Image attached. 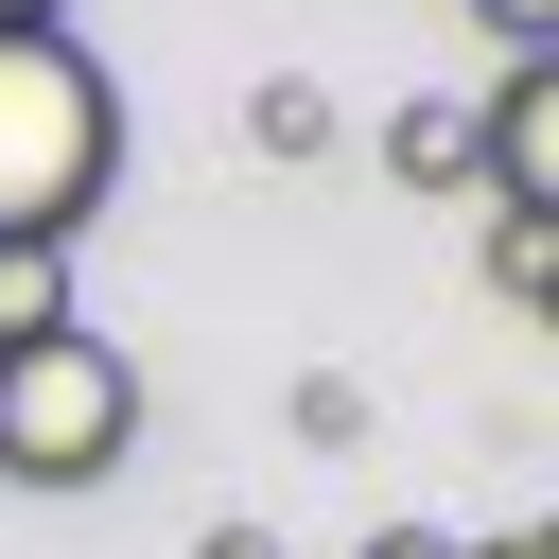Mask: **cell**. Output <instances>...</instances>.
<instances>
[{
    "label": "cell",
    "instance_id": "6da1fadb",
    "mask_svg": "<svg viewBox=\"0 0 559 559\" xmlns=\"http://www.w3.org/2000/svg\"><path fill=\"white\" fill-rule=\"evenodd\" d=\"M122 192V87L87 35H0V245H70Z\"/></svg>",
    "mask_w": 559,
    "mask_h": 559
},
{
    "label": "cell",
    "instance_id": "7a4b0ae2",
    "mask_svg": "<svg viewBox=\"0 0 559 559\" xmlns=\"http://www.w3.org/2000/svg\"><path fill=\"white\" fill-rule=\"evenodd\" d=\"M140 454V367L70 314V332H35V349H0V472L17 489H105Z\"/></svg>",
    "mask_w": 559,
    "mask_h": 559
},
{
    "label": "cell",
    "instance_id": "3957f363",
    "mask_svg": "<svg viewBox=\"0 0 559 559\" xmlns=\"http://www.w3.org/2000/svg\"><path fill=\"white\" fill-rule=\"evenodd\" d=\"M472 157H489V210H542V227H559V52L472 105Z\"/></svg>",
    "mask_w": 559,
    "mask_h": 559
},
{
    "label": "cell",
    "instance_id": "277c9868",
    "mask_svg": "<svg viewBox=\"0 0 559 559\" xmlns=\"http://www.w3.org/2000/svg\"><path fill=\"white\" fill-rule=\"evenodd\" d=\"M384 175H402V192H489L472 105H402V122H384Z\"/></svg>",
    "mask_w": 559,
    "mask_h": 559
},
{
    "label": "cell",
    "instance_id": "5b68a950",
    "mask_svg": "<svg viewBox=\"0 0 559 559\" xmlns=\"http://www.w3.org/2000/svg\"><path fill=\"white\" fill-rule=\"evenodd\" d=\"M489 280H507L524 332H559V227H542V210H489Z\"/></svg>",
    "mask_w": 559,
    "mask_h": 559
},
{
    "label": "cell",
    "instance_id": "8992f818",
    "mask_svg": "<svg viewBox=\"0 0 559 559\" xmlns=\"http://www.w3.org/2000/svg\"><path fill=\"white\" fill-rule=\"evenodd\" d=\"M70 332V245H0V349Z\"/></svg>",
    "mask_w": 559,
    "mask_h": 559
},
{
    "label": "cell",
    "instance_id": "52a82bcc",
    "mask_svg": "<svg viewBox=\"0 0 559 559\" xmlns=\"http://www.w3.org/2000/svg\"><path fill=\"white\" fill-rule=\"evenodd\" d=\"M245 140H262V157H314V140H332V87H314V70H297V87H262V105H245Z\"/></svg>",
    "mask_w": 559,
    "mask_h": 559
},
{
    "label": "cell",
    "instance_id": "ba28073f",
    "mask_svg": "<svg viewBox=\"0 0 559 559\" xmlns=\"http://www.w3.org/2000/svg\"><path fill=\"white\" fill-rule=\"evenodd\" d=\"M472 17L507 35V70H542V52H559V0H472Z\"/></svg>",
    "mask_w": 559,
    "mask_h": 559
},
{
    "label": "cell",
    "instance_id": "9c48e42d",
    "mask_svg": "<svg viewBox=\"0 0 559 559\" xmlns=\"http://www.w3.org/2000/svg\"><path fill=\"white\" fill-rule=\"evenodd\" d=\"M192 559H280V524H210V542H192Z\"/></svg>",
    "mask_w": 559,
    "mask_h": 559
},
{
    "label": "cell",
    "instance_id": "30bf717a",
    "mask_svg": "<svg viewBox=\"0 0 559 559\" xmlns=\"http://www.w3.org/2000/svg\"><path fill=\"white\" fill-rule=\"evenodd\" d=\"M367 559H472V542H437V524H384V542H367Z\"/></svg>",
    "mask_w": 559,
    "mask_h": 559
},
{
    "label": "cell",
    "instance_id": "8fae6325",
    "mask_svg": "<svg viewBox=\"0 0 559 559\" xmlns=\"http://www.w3.org/2000/svg\"><path fill=\"white\" fill-rule=\"evenodd\" d=\"M472 559H559V507H542V524H507V542H472Z\"/></svg>",
    "mask_w": 559,
    "mask_h": 559
},
{
    "label": "cell",
    "instance_id": "7c38bea8",
    "mask_svg": "<svg viewBox=\"0 0 559 559\" xmlns=\"http://www.w3.org/2000/svg\"><path fill=\"white\" fill-rule=\"evenodd\" d=\"M0 35H70V0H0Z\"/></svg>",
    "mask_w": 559,
    "mask_h": 559
}]
</instances>
